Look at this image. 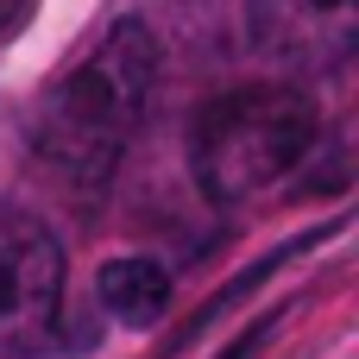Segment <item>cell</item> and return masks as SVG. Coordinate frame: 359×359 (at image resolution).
Masks as SVG:
<instances>
[{"label": "cell", "instance_id": "6da1fadb", "mask_svg": "<svg viewBox=\"0 0 359 359\" xmlns=\"http://www.w3.org/2000/svg\"><path fill=\"white\" fill-rule=\"evenodd\" d=\"M151 88H158V38H151V25L145 19L107 25V38L44 88V101L32 114L38 158L57 164L63 177L101 183L126 158V145L139 139Z\"/></svg>", "mask_w": 359, "mask_h": 359}, {"label": "cell", "instance_id": "7a4b0ae2", "mask_svg": "<svg viewBox=\"0 0 359 359\" xmlns=\"http://www.w3.org/2000/svg\"><path fill=\"white\" fill-rule=\"evenodd\" d=\"M322 139V114L303 88H233L202 107L189 158L196 183L215 202H252L290 183Z\"/></svg>", "mask_w": 359, "mask_h": 359}, {"label": "cell", "instance_id": "3957f363", "mask_svg": "<svg viewBox=\"0 0 359 359\" xmlns=\"http://www.w3.org/2000/svg\"><path fill=\"white\" fill-rule=\"evenodd\" d=\"M63 328V246L44 221L0 202V353H44Z\"/></svg>", "mask_w": 359, "mask_h": 359}, {"label": "cell", "instance_id": "277c9868", "mask_svg": "<svg viewBox=\"0 0 359 359\" xmlns=\"http://www.w3.org/2000/svg\"><path fill=\"white\" fill-rule=\"evenodd\" d=\"M252 38L297 69H341L359 44V0H246Z\"/></svg>", "mask_w": 359, "mask_h": 359}, {"label": "cell", "instance_id": "5b68a950", "mask_svg": "<svg viewBox=\"0 0 359 359\" xmlns=\"http://www.w3.org/2000/svg\"><path fill=\"white\" fill-rule=\"evenodd\" d=\"M95 297H101V309H107L120 328L145 334V328H158V322H164V309H170V271H164L158 259H139V252H126V259L101 265V278H95Z\"/></svg>", "mask_w": 359, "mask_h": 359}, {"label": "cell", "instance_id": "8992f818", "mask_svg": "<svg viewBox=\"0 0 359 359\" xmlns=\"http://www.w3.org/2000/svg\"><path fill=\"white\" fill-rule=\"evenodd\" d=\"M32 13V0H0V38L6 32H19V19Z\"/></svg>", "mask_w": 359, "mask_h": 359}, {"label": "cell", "instance_id": "52a82bcc", "mask_svg": "<svg viewBox=\"0 0 359 359\" xmlns=\"http://www.w3.org/2000/svg\"><path fill=\"white\" fill-rule=\"evenodd\" d=\"M259 334H265V328H252V334H240V341H233L227 353H215V359H246V353H252V347H259Z\"/></svg>", "mask_w": 359, "mask_h": 359}]
</instances>
